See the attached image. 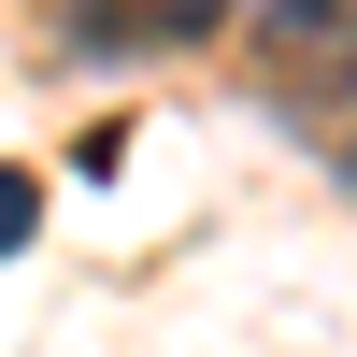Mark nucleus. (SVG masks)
<instances>
[{
    "label": "nucleus",
    "instance_id": "obj_1",
    "mask_svg": "<svg viewBox=\"0 0 357 357\" xmlns=\"http://www.w3.org/2000/svg\"><path fill=\"white\" fill-rule=\"evenodd\" d=\"M29 243H43V172L0 158V257H29Z\"/></svg>",
    "mask_w": 357,
    "mask_h": 357
},
{
    "label": "nucleus",
    "instance_id": "obj_3",
    "mask_svg": "<svg viewBox=\"0 0 357 357\" xmlns=\"http://www.w3.org/2000/svg\"><path fill=\"white\" fill-rule=\"evenodd\" d=\"M243 15H272V29H286V43H301V29H329V15H343V0H243Z\"/></svg>",
    "mask_w": 357,
    "mask_h": 357
},
{
    "label": "nucleus",
    "instance_id": "obj_2",
    "mask_svg": "<svg viewBox=\"0 0 357 357\" xmlns=\"http://www.w3.org/2000/svg\"><path fill=\"white\" fill-rule=\"evenodd\" d=\"M129 15H143V29H172V43H186V29H229V15H243V0H129Z\"/></svg>",
    "mask_w": 357,
    "mask_h": 357
}]
</instances>
